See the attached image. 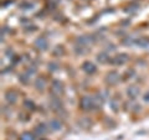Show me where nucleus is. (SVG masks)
Here are the masks:
<instances>
[{
    "label": "nucleus",
    "mask_w": 149,
    "mask_h": 140,
    "mask_svg": "<svg viewBox=\"0 0 149 140\" xmlns=\"http://www.w3.org/2000/svg\"><path fill=\"white\" fill-rule=\"evenodd\" d=\"M21 140H34V137H32L31 134L26 133V134H24V135L21 137Z\"/></svg>",
    "instance_id": "nucleus-1"
},
{
    "label": "nucleus",
    "mask_w": 149,
    "mask_h": 140,
    "mask_svg": "<svg viewBox=\"0 0 149 140\" xmlns=\"http://www.w3.org/2000/svg\"><path fill=\"white\" fill-rule=\"evenodd\" d=\"M52 127H54V128H60V124H58L57 122H54V123H52Z\"/></svg>",
    "instance_id": "nucleus-2"
}]
</instances>
